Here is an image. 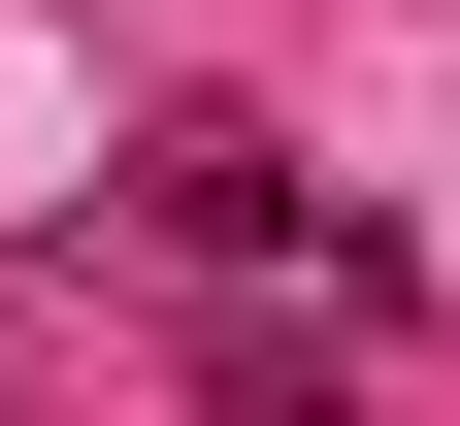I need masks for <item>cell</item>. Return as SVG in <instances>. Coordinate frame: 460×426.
I'll use <instances>...</instances> for the list:
<instances>
[{"label":"cell","mask_w":460,"mask_h":426,"mask_svg":"<svg viewBox=\"0 0 460 426\" xmlns=\"http://www.w3.org/2000/svg\"><path fill=\"white\" fill-rule=\"evenodd\" d=\"M132 230H164V263H296V132L164 99V132H132Z\"/></svg>","instance_id":"obj_1"}]
</instances>
